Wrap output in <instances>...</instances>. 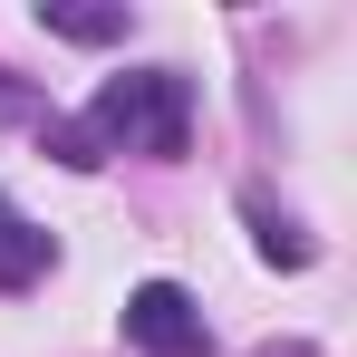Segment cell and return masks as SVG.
Here are the masks:
<instances>
[{"label":"cell","instance_id":"1","mask_svg":"<svg viewBox=\"0 0 357 357\" xmlns=\"http://www.w3.org/2000/svg\"><path fill=\"white\" fill-rule=\"evenodd\" d=\"M87 135L174 165L183 145H193V77H174V68H126V77H107L97 107H87Z\"/></svg>","mask_w":357,"mask_h":357},{"label":"cell","instance_id":"2","mask_svg":"<svg viewBox=\"0 0 357 357\" xmlns=\"http://www.w3.org/2000/svg\"><path fill=\"white\" fill-rule=\"evenodd\" d=\"M126 338H135L145 357H213V338H203V309H193V290H174V280L126 290Z\"/></svg>","mask_w":357,"mask_h":357},{"label":"cell","instance_id":"3","mask_svg":"<svg viewBox=\"0 0 357 357\" xmlns=\"http://www.w3.org/2000/svg\"><path fill=\"white\" fill-rule=\"evenodd\" d=\"M29 280H49V232L0 193V290H29Z\"/></svg>","mask_w":357,"mask_h":357},{"label":"cell","instance_id":"4","mask_svg":"<svg viewBox=\"0 0 357 357\" xmlns=\"http://www.w3.org/2000/svg\"><path fill=\"white\" fill-rule=\"evenodd\" d=\"M241 213H251V232H261V261H280V271H309V251H319V241L299 232V222H280V213H271V193H251Z\"/></svg>","mask_w":357,"mask_h":357},{"label":"cell","instance_id":"5","mask_svg":"<svg viewBox=\"0 0 357 357\" xmlns=\"http://www.w3.org/2000/svg\"><path fill=\"white\" fill-rule=\"evenodd\" d=\"M39 145L59 155L68 174H97V165H107V145L87 135V116H39Z\"/></svg>","mask_w":357,"mask_h":357},{"label":"cell","instance_id":"6","mask_svg":"<svg viewBox=\"0 0 357 357\" xmlns=\"http://www.w3.org/2000/svg\"><path fill=\"white\" fill-rule=\"evenodd\" d=\"M39 20H49L59 39H87V49H107V39H126V10H68V0H39Z\"/></svg>","mask_w":357,"mask_h":357},{"label":"cell","instance_id":"7","mask_svg":"<svg viewBox=\"0 0 357 357\" xmlns=\"http://www.w3.org/2000/svg\"><path fill=\"white\" fill-rule=\"evenodd\" d=\"M261 357H309V348H261Z\"/></svg>","mask_w":357,"mask_h":357}]
</instances>
